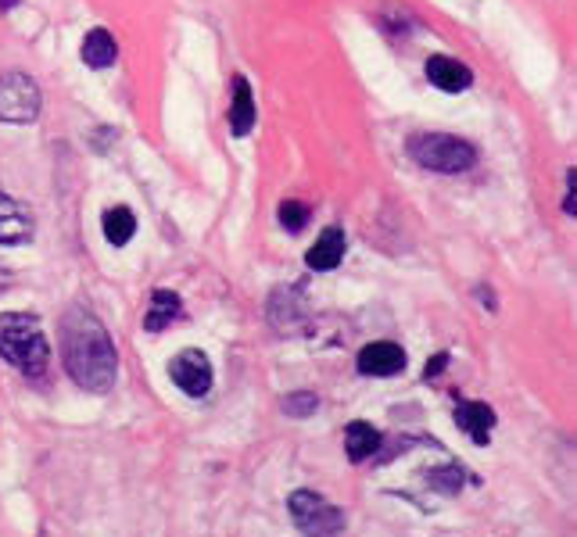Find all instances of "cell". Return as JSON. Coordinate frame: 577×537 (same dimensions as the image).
Segmentation results:
<instances>
[{"mask_svg": "<svg viewBox=\"0 0 577 537\" xmlns=\"http://www.w3.org/2000/svg\"><path fill=\"white\" fill-rule=\"evenodd\" d=\"M61 358H65V369L83 391H112L119 358H115V344L97 316H90L83 308H72L65 316V323H61Z\"/></svg>", "mask_w": 577, "mask_h": 537, "instance_id": "cell-1", "label": "cell"}, {"mask_svg": "<svg viewBox=\"0 0 577 537\" xmlns=\"http://www.w3.org/2000/svg\"><path fill=\"white\" fill-rule=\"evenodd\" d=\"M0 358L22 369L26 376H36L51 358V344L40 326V319L29 312H4L0 316Z\"/></svg>", "mask_w": 577, "mask_h": 537, "instance_id": "cell-2", "label": "cell"}, {"mask_svg": "<svg viewBox=\"0 0 577 537\" xmlns=\"http://www.w3.org/2000/svg\"><path fill=\"white\" fill-rule=\"evenodd\" d=\"M409 158L420 169L459 176L477 162V151L474 144H466L463 137H452V133H420V137L409 140Z\"/></svg>", "mask_w": 577, "mask_h": 537, "instance_id": "cell-3", "label": "cell"}, {"mask_svg": "<svg viewBox=\"0 0 577 537\" xmlns=\"http://www.w3.org/2000/svg\"><path fill=\"white\" fill-rule=\"evenodd\" d=\"M287 509H291L294 523L305 537H341L345 534V512L330 505L316 491H294L287 498Z\"/></svg>", "mask_w": 577, "mask_h": 537, "instance_id": "cell-4", "label": "cell"}, {"mask_svg": "<svg viewBox=\"0 0 577 537\" xmlns=\"http://www.w3.org/2000/svg\"><path fill=\"white\" fill-rule=\"evenodd\" d=\"M40 115V86L26 72H8L0 76V122L26 126Z\"/></svg>", "mask_w": 577, "mask_h": 537, "instance_id": "cell-5", "label": "cell"}, {"mask_svg": "<svg viewBox=\"0 0 577 537\" xmlns=\"http://www.w3.org/2000/svg\"><path fill=\"white\" fill-rule=\"evenodd\" d=\"M169 376H173V384L180 387L183 394L190 398H205L212 391V362H208L205 351L198 348H187L169 362Z\"/></svg>", "mask_w": 577, "mask_h": 537, "instance_id": "cell-6", "label": "cell"}, {"mask_svg": "<svg viewBox=\"0 0 577 537\" xmlns=\"http://www.w3.org/2000/svg\"><path fill=\"white\" fill-rule=\"evenodd\" d=\"M405 369V351L395 341H373L359 351V373L362 376H398Z\"/></svg>", "mask_w": 577, "mask_h": 537, "instance_id": "cell-7", "label": "cell"}, {"mask_svg": "<svg viewBox=\"0 0 577 537\" xmlns=\"http://www.w3.org/2000/svg\"><path fill=\"white\" fill-rule=\"evenodd\" d=\"M33 240V215L22 208V201L0 194V244L4 248H18Z\"/></svg>", "mask_w": 577, "mask_h": 537, "instance_id": "cell-8", "label": "cell"}, {"mask_svg": "<svg viewBox=\"0 0 577 537\" xmlns=\"http://www.w3.org/2000/svg\"><path fill=\"white\" fill-rule=\"evenodd\" d=\"M427 79H431L438 90H445V94H463V90H470V83H474V72L466 69V65H459L456 58H448V54H434V58L427 61Z\"/></svg>", "mask_w": 577, "mask_h": 537, "instance_id": "cell-9", "label": "cell"}, {"mask_svg": "<svg viewBox=\"0 0 577 537\" xmlns=\"http://www.w3.org/2000/svg\"><path fill=\"white\" fill-rule=\"evenodd\" d=\"M345 230H337V226H330V230H323L316 237V244L309 248V255H305V262H309V269H316V273H330V269H337V262L345 258Z\"/></svg>", "mask_w": 577, "mask_h": 537, "instance_id": "cell-10", "label": "cell"}, {"mask_svg": "<svg viewBox=\"0 0 577 537\" xmlns=\"http://www.w3.org/2000/svg\"><path fill=\"white\" fill-rule=\"evenodd\" d=\"M456 423L459 430H466V437L474 444H488L491 430H495V412H491L484 401H459Z\"/></svg>", "mask_w": 577, "mask_h": 537, "instance_id": "cell-11", "label": "cell"}, {"mask_svg": "<svg viewBox=\"0 0 577 537\" xmlns=\"http://www.w3.org/2000/svg\"><path fill=\"white\" fill-rule=\"evenodd\" d=\"M380 448V430L373 427V423H362V419H355V423H348L345 427V452L352 462H366L373 459Z\"/></svg>", "mask_w": 577, "mask_h": 537, "instance_id": "cell-12", "label": "cell"}, {"mask_svg": "<svg viewBox=\"0 0 577 537\" xmlns=\"http://www.w3.org/2000/svg\"><path fill=\"white\" fill-rule=\"evenodd\" d=\"M255 126V101H251V86L244 76L233 79V104H230V129L233 137H248Z\"/></svg>", "mask_w": 577, "mask_h": 537, "instance_id": "cell-13", "label": "cell"}, {"mask_svg": "<svg viewBox=\"0 0 577 537\" xmlns=\"http://www.w3.org/2000/svg\"><path fill=\"white\" fill-rule=\"evenodd\" d=\"M119 58V47H115L112 33L108 29H90L87 40H83V61L90 69H108Z\"/></svg>", "mask_w": 577, "mask_h": 537, "instance_id": "cell-14", "label": "cell"}, {"mask_svg": "<svg viewBox=\"0 0 577 537\" xmlns=\"http://www.w3.org/2000/svg\"><path fill=\"white\" fill-rule=\"evenodd\" d=\"M101 226H104V240L115 244V248H122V244H130L133 233H137V215H133L126 205H115L104 212Z\"/></svg>", "mask_w": 577, "mask_h": 537, "instance_id": "cell-15", "label": "cell"}, {"mask_svg": "<svg viewBox=\"0 0 577 537\" xmlns=\"http://www.w3.org/2000/svg\"><path fill=\"white\" fill-rule=\"evenodd\" d=\"M176 316H180V298H176L173 290H155L151 308H147V316H144V330H151V333L165 330Z\"/></svg>", "mask_w": 577, "mask_h": 537, "instance_id": "cell-16", "label": "cell"}, {"mask_svg": "<svg viewBox=\"0 0 577 537\" xmlns=\"http://www.w3.org/2000/svg\"><path fill=\"white\" fill-rule=\"evenodd\" d=\"M276 219H280V226L291 233H298L309 222V208L302 205V201H284V205L276 208Z\"/></svg>", "mask_w": 577, "mask_h": 537, "instance_id": "cell-17", "label": "cell"}, {"mask_svg": "<svg viewBox=\"0 0 577 537\" xmlns=\"http://www.w3.org/2000/svg\"><path fill=\"white\" fill-rule=\"evenodd\" d=\"M319 409V398L316 394H309V391H298V394H287L284 398V412L287 416H312V412Z\"/></svg>", "mask_w": 577, "mask_h": 537, "instance_id": "cell-18", "label": "cell"}, {"mask_svg": "<svg viewBox=\"0 0 577 537\" xmlns=\"http://www.w3.org/2000/svg\"><path fill=\"white\" fill-rule=\"evenodd\" d=\"M448 366V355H434L431 362H427V369H423V380H434V376H441V369Z\"/></svg>", "mask_w": 577, "mask_h": 537, "instance_id": "cell-19", "label": "cell"}, {"mask_svg": "<svg viewBox=\"0 0 577 537\" xmlns=\"http://www.w3.org/2000/svg\"><path fill=\"white\" fill-rule=\"evenodd\" d=\"M8 283H11V273L4 269V265H0V290H8Z\"/></svg>", "mask_w": 577, "mask_h": 537, "instance_id": "cell-20", "label": "cell"}, {"mask_svg": "<svg viewBox=\"0 0 577 537\" xmlns=\"http://www.w3.org/2000/svg\"><path fill=\"white\" fill-rule=\"evenodd\" d=\"M15 4H18V0H0V11H11Z\"/></svg>", "mask_w": 577, "mask_h": 537, "instance_id": "cell-21", "label": "cell"}]
</instances>
